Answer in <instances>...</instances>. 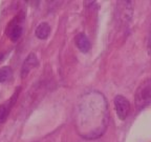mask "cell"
Listing matches in <instances>:
<instances>
[{"label": "cell", "instance_id": "6da1fadb", "mask_svg": "<svg viewBox=\"0 0 151 142\" xmlns=\"http://www.w3.org/2000/svg\"><path fill=\"white\" fill-rule=\"evenodd\" d=\"M151 101V79L144 81L135 93V104L139 109L144 107Z\"/></svg>", "mask_w": 151, "mask_h": 142}, {"label": "cell", "instance_id": "7a4b0ae2", "mask_svg": "<svg viewBox=\"0 0 151 142\" xmlns=\"http://www.w3.org/2000/svg\"><path fill=\"white\" fill-rule=\"evenodd\" d=\"M23 15H19L15 17L6 26V35L12 41L16 42L20 39L23 34Z\"/></svg>", "mask_w": 151, "mask_h": 142}, {"label": "cell", "instance_id": "3957f363", "mask_svg": "<svg viewBox=\"0 0 151 142\" xmlns=\"http://www.w3.org/2000/svg\"><path fill=\"white\" fill-rule=\"evenodd\" d=\"M114 107H116L118 117L121 120L127 118L130 112V102L122 95H118L114 98Z\"/></svg>", "mask_w": 151, "mask_h": 142}, {"label": "cell", "instance_id": "277c9868", "mask_svg": "<svg viewBox=\"0 0 151 142\" xmlns=\"http://www.w3.org/2000/svg\"><path fill=\"white\" fill-rule=\"evenodd\" d=\"M38 63H39V62H38V59L35 54L32 53V54L28 55V56L26 57V59L24 60L23 65H22V69H21L22 78H24V77L31 72V70H33L34 67H36V66L38 65Z\"/></svg>", "mask_w": 151, "mask_h": 142}, {"label": "cell", "instance_id": "5b68a950", "mask_svg": "<svg viewBox=\"0 0 151 142\" xmlns=\"http://www.w3.org/2000/svg\"><path fill=\"white\" fill-rule=\"evenodd\" d=\"M18 93H15V95L11 98L9 101L3 103L2 105H0V123H3L6 120L9 111H11V107H12V105L14 104L15 100H16V97L18 96Z\"/></svg>", "mask_w": 151, "mask_h": 142}, {"label": "cell", "instance_id": "8992f818", "mask_svg": "<svg viewBox=\"0 0 151 142\" xmlns=\"http://www.w3.org/2000/svg\"><path fill=\"white\" fill-rule=\"evenodd\" d=\"M76 44L78 46V49L82 53H87L90 50V42L88 40V38L86 35L83 33H80L76 37Z\"/></svg>", "mask_w": 151, "mask_h": 142}, {"label": "cell", "instance_id": "52a82bcc", "mask_svg": "<svg viewBox=\"0 0 151 142\" xmlns=\"http://www.w3.org/2000/svg\"><path fill=\"white\" fill-rule=\"evenodd\" d=\"M50 26L47 22H42V23L39 24L37 26V28H36V36L39 39H42V40L46 39L48 37V35H50Z\"/></svg>", "mask_w": 151, "mask_h": 142}, {"label": "cell", "instance_id": "ba28073f", "mask_svg": "<svg viewBox=\"0 0 151 142\" xmlns=\"http://www.w3.org/2000/svg\"><path fill=\"white\" fill-rule=\"evenodd\" d=\"M12 77V69L9 66H3L0 69V83L6 82Z\"/></svg>", "mask_w": 151, "mask_h": 142}, {"label": "cell", "instance_id": "9c48e42d", "mask_svg": "<svg viewBox=\"0 0 151 142\" xmlns=\"http://www.w3.org/2000/svg\"><path fill=\"white\" fill-rule=\"evenodd\" d=\"M147 49H148V54L151 56V33L148 38V43H147Z\"/></svg>", "mask_w": 151, "mask_h": 142}, {"label": "cell", "instance_id": "30bf717a", "mask_svg": "<svg viewBox=\"0 0 151 142\" xmlns=\"http://www.w3.org/2000/svg\"><path fill=\"white\" fill-rule=\"evenodd\" d=\"M1 58H2V54L0 55V60H1Z\"/></svg>", "mask_w": 151, "mask_h": 142}]
</instances>
